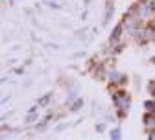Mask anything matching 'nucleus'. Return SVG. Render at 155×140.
Segmentation results:
<instances>
[{
    "label": "nucleus",
    "mask_w": 155,
    "mask_h": 140,
    "mask_svg": "<svg viewBox=\"0 0 155 140\" xmlns=\"http://www.w3.org/2000/svg\"><path fill=\"white\" fill-rule=\"evenodd\" d=\"M153 11H155V6H153V2H148V4H140V6H139V17H142V18L150 17Z\"/></svg>",
    "instance_id": "1"
},
{
    "label": "nucleus",
    "mask_w": 155,
    "mask_h": 140,
    "mask_svg": "<svg viewBox=\"0 0 155 140\" xmlns=\"http://www.w3.org/2000/svg\"><path fill=\"white\" fill-rule=\"evenodd\" d=\"M114 103L118 105L120 109H127V105H129L127 94H124V92H118V94H114Z\"/></svg>",
    "instance_id": "2"
},
{
    "label": "nucleus",
    "mask_w": 155,
    "mask_h": 140,
    "mask_svg": "<svg viewBox=\"0 0 155 140\" xmlns=\"http://www.w3.org/2000/svg\"><path fill=\"white\" fill-rule=\"evenodd\" d=\"M139 33H140L139 37L142 39V41H150V39H153V30H151V28H144V30L139 31Z\"/></svg>",
    "instance_id": "3"
},
{
    "label": "nucleus",
    "mask_w": 155,
    "mask_h": 140,
    "mask_svg": "<svg viewBox=\"0 0 155 140\" xmlns=\"http://www.w3.org/2000/svg\"><path fill=\"white\" fill-rule=\"evenodd\" d=\"M144 120H146V125H148V127H155V116H153V114H146Z\"/></svg>",
    "instance_id": "4"
},
{
    "label": "nucleus",
    "mask_w": 155,
    "mask_h": 140,
    "mask_svg": "<svg viewBox=\"0 0 155 140\" xmlns=\"http://www.w3.org/2000/svg\"><path fill=\"white\" fill-rule=\"evenodd\" d=\"M146 107H148V111H155V103L153 102H146Z\"/></svg>",
    "instance_id": "5"
},
{
    "label": "nucleus",
    "mask_w": 155,
    "mask_h": 140,
    "mask_svg": "<svg viewBox=\"0 0 155 140\" xmlns=\"http://www.w3.org/2000/svg\"><path fill=\"white\" fill-rule=\"evenodd\" d=\"M113 140H118V131H113Z\"/></svg>",
    "instance_id": "6"
},
{
    "label": "nucleus",
    "mask_w": 155,
    "mask_h": 140,
    "mask_svg": "<svg viewBox=\"0 0 155 140\" xmlns=\"http://www.w3.org/2000/svg\"><path fill=\"white\" fill-rule=\"evenodd\" d=\"M150 140H155V131H153V133L150 135Z\"/></svg>",
    "instance_id": "7"
}]
</instances>
